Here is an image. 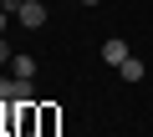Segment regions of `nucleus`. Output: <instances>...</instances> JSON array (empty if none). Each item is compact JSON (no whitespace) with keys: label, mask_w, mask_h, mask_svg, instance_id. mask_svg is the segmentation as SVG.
<instances>
[{"label":"nucleus","mask_w":153,"mask_h":137,"mask_svg":"<svg viewBox=\"0 0 153 137\" xmlns=\"http://www.w3.org/2000/svg\"><path fill=\"white\" fill-rule=\"evenodd\" d=\"M5 10L26 26V31H36V26H46V5L41 0H5Z\"/></svg>","instance_id":"nucleus-1"},{"label":"nucleus","mask_w":153,"mask_h":137,"mask_svg":"<svg viewBox=\"0 0 153 137\" xmlns=\"http://www.w3.org/2000/svg\"><path fill=\"white\" fill-rule=\"evenodd\" d=\"M102 61H107V66H123V61H128V41H123V36H107V41H102Z\"/></svg>","instance_id":"nucleus-2"},{"label":"nucleus","mask_w":153,"mask_h":137,"mask_svg":"<svg viewBox=\"0 0 153 137\" xmlns=\"http://www.w3.org/2000/svg\"><path fill=\"white\" fill-rule=\"evenodd\" d=\"M10 76H16V81H36V61H31L26 51H16V56H10Z\"/></svg>","instance_id":"nucleus-3"},{"label":"nucleus","mask_w":153,"mask_h":137,"mask_svg":"<svg viewBox=\"0 0 153 137\" xmlns=\"http://www.w3.org/2000/svg\"><path fill=\"white\" fill-rule=\"evenodd\" d=\"M36 117H41V137H56V127H61V107H36Z\"/></svg>","instance_id":"nucleus-4"},{"label":"nucleus","mask_w":153,"mask_h":137,"mask_svg":"<svg viewBox=\"0 0 153 137\" xmlns=\"http://www.w3.org/2000/svg\"><path fill=\"white\" fill-rule=\"evenodd\" d=\"M117 76H123V81H143V61H138V56H128V61L117 66Z\"/></svg>","instance_id":"nucleus-5"},{"label":"nucleus","mask_w":153,"mask_h":137,"mask_svg":"<svg viewBox=\"0 0 153 137\" xmlns=\"http://www.w3.org/2000/svg\"><path fill=\"white\" fill-rule=\"evenodd\" d=\"M16 86H21L16 76H0V102H16Z\"/></svg>","instance_id":"nucleus-6"},{"label":"nucleus","mask_w":153,"mask_h":137,"mask_svg":"<svg viewBox=\"0 0 153 137\" xmlns=\"http://www.w3.org/2000/svg\"><path fill=\"white\" fill-rule=\"evenodd\" d=\"M10 56H16V51H10V46H5V36H0V66H5V61H10Z\"/></svg>","instance_id":"nucleus-7"},{"label":"nucleus","mask_w":153,"mask_h":137,"mask_svg":"<svg viewBox=\"0 0 153 137\" xmlns=\"http://www.w3.org/2000/svg\"><path fill=\"white\" fill-rule=\"evenodd\" d=\"M5 21H10V10H5V5H0V36H5Z\"/></svg>","instance_id":"nucleus-8"},{"label":"nucleus","mask_w":153,"mask_h":137,"mask_svg":"<svg viewBox=\"0 0 153 137\" xmlns=\"http://www.w3.org/2000/svg\"><path fill=\"white\" fill-rule=\"evenodd\" d=\"M82 5H102V0H82Z\"/></svg>","instance_id":"nucleus-9"},{"label":"nucleus","mask_w":153,"mask_h":137,"mask_svg":"<svg viewBox=\"0 0 153 137\" xmlns=\"http://www.w3.org/2000/svg\"><path fill=\"white\" fill-rule=\"evenodd\" d=\"M21 137H41V132H21Z\"/></svg>","instance_id":"nucleus-10"}]
</instances>
